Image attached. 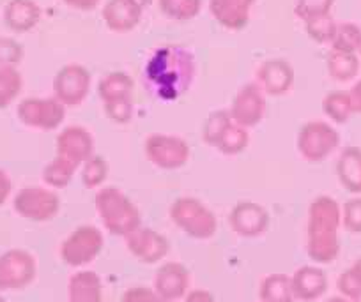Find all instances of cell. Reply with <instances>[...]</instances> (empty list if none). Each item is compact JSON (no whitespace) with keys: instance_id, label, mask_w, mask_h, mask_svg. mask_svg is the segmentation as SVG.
I'll list each match as a JSON object with an SVG mask.
<instances>
[{"instance_id":"6da1fadb","label":"cell","mask_w":361,"mask_h":302,"mask_svg":"<svg viewBox=\"0 0 361 302\" xmlns=\"http://www.w3.org/2000/svg\"><path fill=\"white\" fill-rule=\"evenodd\" d=\"M195 73L197 64L192 51L177 44L161 46L145 64V89L159 101H176L188 92Z\"/></svg>"},{"instance_id":"7a4b0ae2","label":"cell","mask_w":361,"mask_h":302,"mask_svg":"<svg viewBox=\"0 0 361 302\" xmlns=\"http://www.w3.org/2000/svg\"><path fill=\"white\" fill-rule=\"evenodd\" d=\"M342 210L331 196H319L308 209L307 253L314 262L331 263L340 255L338 228Z\"/></svg>"},{"instance_id":"3957f363","label":"cell","mask_w":361,"mask_h":302,"mask_svg":"<svg viewBox=\"0 0 361 302\" xmlns=\"http://www.w3.org/2000/svg\"><path fill=\"white\" fill-rule=\"evenodd\" d=\"M96 209L106 230L119 237H128L140 228V213L133 201L117 187H105L96 196Z\"/></svg>"},{"instance_id":"277c9868","label":"cell","mask_w":361,"mask_h":302,"mask_svg":"<svg viewBox=\"0 0 361 302\" xmlns=\"http://www.w3.org/2000/svg\"><path fill=\"white\" fill-rule=\"evenodd\" d=\"M170 218L180 230L193 239H209L216 232V218L195 198H179L170 207Z\"/></svg>"},{"instance_id":"5b68a950","label":"cell","mask_w":361,"mask_h":302,"mask_svg":"<svg viewBox=\"0 0 361 302\" xmlns=\"http://www.w3.org/2000/svg\"><path fill=\"white\" fill-rule=\"evenodd\" d=\"M103 234L96 227H80L62 242L61 258L69 267H83L90 263L103 249Z\"/></svg>"},{"instance_id":"8992f818","label":"cell","mask_w":361,"mask_h":302,"mask_svg":"<svg viewBox=\"0 0 361 302\" xmlns=\"http://www.w3.org/2000/svg\"><path fill=\"white\" fill-rule=\"evenodd\" d=\"M37 274L36 258L25 249H9L0 255V291L22 290Z\"/></svg>"},{"instance_id":"52a82bcc","label":"cell","mask_w":361,"mask_h":302,"mask_svg":"<svg viewBox=\"0 0 361 302\" xmlns=\"http://www.w3.org/2000/svg\"><path fill=\"white\" fill-rule=\"evenodd\" d=\"M133 82L124 73H110L99 83V94L105 101L106 115L117 122H128L131 117Z\"/></svg>"},{"instance_id":"ba28073f","label":"cell","mask_w":361,"mask_h":302,"mask_svg":"<svg viewBox=\"0 0 361 302\" xmlns=\"http://www.w3.org/2000/svg\"><path fill=\"white\" fill-rule=\"evenodd\" d=\"M16 214L30 221H50L57 216L61 201L59 196L50 189L37 186L23 187L13 200Z\"/></svg>"},{"instance_id":"9c48e42d","label":"cell","mask_w":361,"mask_h":302,"mask_svg":"<svg viewBox=\"0 0 361 302\" xmlns=\"http://www.w3.org/2000/svg\"><path fill=\"white\" fill-rule=\"evenodd\" d=\"M340 144V134L326 122H310L303 126L298 149L307 161H322Z\"/></svg>"},{"instance_id":"30bf717a","label":"cell","mask_w":361,"mask_h":302,"mask_svg":"<svg viewBox=\"0 0 361 302\" xmlns=\"http://www.w3.org/2000/svg\"><path fill=\"white\" fill-rule=\"evenodd\" d=\"M16 113L25 126L50 131L64 120V105L59 99H25Z\"/></svg>"},{"instance_id":"8fae6325","label":"cell","mask_w":361,"mask_h":302,"mask_svg":"<svg viewBox=\"0 0 361 302\" xmlns=\"http://www.w3.org/2000/svg\"><path fill=\"white\" fill-rule=\"evenodd\" d=\"M145 152H147L149 161L166 170L183 166L188 161L190 156L188 144L185 140L176 137H163V134L149 137L147 144H145Z\"/></svg>"},{"instance_id":"7c38bea8","label":"cell","mask_w":361,"mask_h":302,"mask_svg":"<svg viewBox=\"0 0 361 302\" xmlns=\"http://www.w3.org/2000/svg\"><path fill=\"white\" fill-rule=\"evenodd\" d=\"M89 71L82 65H66L64 69L59 71L57 78H55V94L64 106L80 105L89 94Z\"/></svg>"},{"instance_id":"4fadbf2b","label":"cell","mask_w":361,"mask_h":302,"mask_svg":"<svg viewBox=\"0 0 361 302\" xmlns=\"http://www.w3.org/2000/svg\"><path fill=\"white\" fill-rule=\"evenodd\" d=\"M128 249L137 260L144 263H156L165 258L170 244L161 234L151 228H138L126 237Z\"/></svg>"},{"instance_id":"5bb4252c","label":"cell","mask_w":361,"mask_h":302,"mask_svg":"<svg viewBox=\"0 0 361 302\" xmlns=\"http://www.w3.org/2000/svg\"><path fill=\"white\" fill-rule=\"evenodd\" d=\"M228 221H231L232 230L243 237H259L269 227V216L266 209L252 201H245L234 207Z\"/></svg>"},{"instance_id":"9a60e30c","label":"cell","mask_w":361,"mask_h":302,"mask_svg":"<svg viewBox=\"0 0 361 302\" xmlns=\"http://www.w3.org/2000/svg\"><path fill=\"white\" fill-rule=\"evenodd\" d=\"M190 287V272L185 265L169 262L159 267L154 277V290L166 301H177L185 297Z\"/></svg>"},{"instance_id":"2e32d148","label":"cell","mask_w":361,"mask_h":302,"mask_svg":"<svg viewBox=\"0 0 361 302\" xmlns=\"http://www.w3.org/2000/svg\"><path fill=\"white\" fill-rule=\"evenodd\" d=\"M57 158L71 163L76 168L92 154V137L83 127H68L57 140Z\"/></svg>"},{"instance_id":"e0dca14e","label":"cell","mask_w":361,"mask_h":302,"mask_svg":"<svg viewBox=\"0 0 361 302\" xmlns=\"http://www.w3.org/2000/svg\"><path fill=\"white\" fill-rule=\"evenodd\" d=\"M294 298L303 302H314L328 290V276L319 267H301L290 277Z\"/></svg>"},{"instance_id":"ac0fdd59","label":"cell","mask_w":361,"mask_h":302,"mask_svg":"<svg viewBox=\"0 0 361 302\" xmlns=\"http://www.w3.org/2000/svg\"><path fill=\"white\" fill-rule=\"evenodd\" d=\"M264 112H266V103L262 99L260 89L255 85H246L241 92L235 96L234 105H232L231 117L239 126H255L260 122Z\"/></svg>"},{"instance_id":"d6986e66","label":"cell","mask_w":361,"mask_h":302,"mask_svg":"<svg viewBox=\"0 0 361 302\" xmlns=\"http://www.w3.org/2000/svg\"><path fill=\"white\" fill-rule=\"evenodd\" d=\"M103 18L109 29L116 32H128L140 22L142 2L140 0H110L103 9Z\"/></svg>"},{"instance_id":"ffe728a7","label":"cell","mask_w":361,"mask_h":302,"mask_svg":"<svg viewBox=\"0 0 361 302\" xmlns=\"http://www.w3.org/2000/svg\"><path fill=\"white\" fill-rule=\"evenodd\" d=\"M255 0H211V11L218 23L231 30H239L248 23Z\"/></svg>"},{"instance_id":"44dd1931","label":"cell","mask_w":361,"mask_h":302,"mask_svg":"<svg viewBox=\"0 0 361 302\" xmlns=\"http://www.w3.org/2000/svg\"><path fill=\"white\" fill-rule=\"evenodd\" d=\"M41 8L34 0H11L4 9V22L15 32H29L39 23Z\"/></svg>"},{"instance_id":"7402d4cb","label":"cell","mask_w":361,"mask_h":302,"mask_svg":"<svg viewBox=\"0 0 361 302\" xmlns=\"http://www.w3.org/2000/svg\"><path fill=\"white\" fill-rule=\"evenodd\" d=\"M68 295V302H103L102 279L92 270H80L69 279Z\"/></svg>"},{"instance_id":"603a6c76","label":"cell","mask_w":361,"mask_h":302,"mask_svg":"<svg viewBox=\"0 0 361 302\" xmlns=\"http://www.w3.org/2000/svg\"><path fill=\"white\" fill-rule=\"evenodd\" d=\"M259 82L262 85V90L273 94V96H279V94L286 92L293 83V69L283 61H269L260 65Z\"/></svg>"},{"instance_id":"cb8c5ba5","label":"cell","mask_w":361,"mask_h":302,"mask_svg":"<svg viewBox=\"0 0 361 302\" xmlns=\"http://www.w3.org/2000/svg\"><path fill=\"white\" fill-rule=\"evenodd\" d=\"M336 173L345 187L350 193H361V149L357 147H347L342 152L336 165Z\"/></svg>"},{"instance_id":"d4e9b609","label":"cell","mask_w":361,"mask_h":302,"mask_svg":"<svg viewBox=\"0 0 361 302\" xmlns=\"http://www.w3.org/2000/svg\"><path fill=\"white\" fill-rule=\"evenodd\" d=\"M260 301L262 302H294L290 277L286 274H271L260 283Z\"/></svg>"},{"instance_id":"484cf974","label":"cell","mask_w":361,"mask_h":302,"mask_svg":"<svg viewBox=\"0 0 361 302\" xmlns=\"http://www.w3.org/2000/svg\"><path fill=\"white\" fill-rule=\"evenodd\" d=\"M328 71L336 82H349L360 71V61L356 54L333 50L328 57Z\"/></svg>"},{"instance_id":"4316f807","label":"cell","mask_w":361,"mask_h":302,"mask_svg":"<svg viewBox=\"0 0 361 302\" xmlns=\"http://www.w3.org/2000/svg\"><path fill=\"white\" fill-rule=\"evenodd\" d=\"M324 112L335 122L343 124L350 119V115L354 113L353 103H350L349 92H343V90H336L326 96L324 99Z\"/></svg>"},{"instance_id":"83f0119b","label":"cell","mask_w":361,"mask_h":302,"mask_svg":"<svg viewBox=\"0 0 361 302\" xmlns=\"http://www.w3.org/2000/svg\"><path fill=\"white\" fill-rule=\"evenodd\" d=\"M22 75L13 65L0 68V108H8L22 92Z\"/></svg>"},{"instance_id":"f1b7e54d","label":"cell","mask_w":361,"mask_h":302,"mask_svg":"<svg viewBox=\"0 0 361 302\" xmlns=\"http://www.w3.org/2000/svg\"><path fill=\"white\" fill-rule=\"evenodd\" d=\"M331 44L333 50L356 54L361 48V29L354 23H340V25H336Z\"/></svg>"},{"instance_id":"f546056e","label":"cell","mask_w":361,"mask_h":302,"mask_svg":"<svg viewBox=\"0 0 361 302\" xmlns=\"http://www.w3.org/2000/svg\"><path fill=\"white\" fill-rule=\"evenodd\" d=\"M202 0H159V8L173 20H192L199 15Z\"/></svg>"},{"instance_id":"4dcf8cb0","label":"cell","mask_w":361,"mask_h":302,"mask_svg":"<svg viewBox=\"0 0 361 302\" xmlns=\"http://www.w3.org/2000/svg\"><path fill=\"white\" fill-rule=\"evenodd\" d=\"M76 166L71 163L64 161L61 158H55L50 165L44 168L43 179L48 186L51 187H64L68 186L69 180L73 179V173H75Z\"/></svg>"},{"instance_id":"1f68e13d","label":"cell","mask_w":361,"mask_h":302,"mask_svg":"<svg viewBox=\"0 0 361 302\" xmlns=\"http://www.w3.org/2000/svg\"><path fill=\"white\" fill-rule=\"evenodd\" d=\"M246 144H248V133L245 131V127L231 122V126L225 130V133L218 140L216 147L225 154H238L246 147Z\"/></svg>"},{"instance_id":"d6a6232c","label":"cell","mask_w":361,"mask_h":302,"mask_svg":"<svg viewBox=\"0 0 361 302\" xmlns=\"http://www.w3.org/2000/svg\"><path fill=\"white\" fill-rule=\"evenodd\" d=\"M336 287H338L340 294L343 297L361 301V258L356 260L350 269L340 274L338 281H336Z\"/></svg>"},{"instance_id":"836d02e7","label":"cell","mask_w":361,"mask_h":302,"mask_svg":"<svg viewBox=\"0 0 361 302\" xmlns=\"http://www.w3.org/2000/svg\"><path fill=\"white\" fill-rule=\"evenodd\" d=\"M333 2L335 0H298L296 15L307 23L310 20L329 15V9H331Z\"/></svg>"},{"instance_id":"e575fe53","label":"cell","mask_w":361,"mask_h":302,"mask_svg":"<svg viewBox=\"0 0 361 302\" xmlns=\"http://www.w3.org/2000/svg\"><path fill=\"white\" fill-rule=\"evenodd\" d=\"M232 122V117L231 113H225V112H216L207 119L206 127H204V140L206 144L214 145L216 147L218 140H220L221 134L225 133L228 126Z\"/></svg>"},{"instance_id":"d590c367","label":"cell","mask_w":361,"mask_h":302,"mask_svg":"<svg viewBox=\"0 0 361 302\" xmlns=\"http://www.w3.org/2000/svg\"><path fill=\"white\" fill-rule=\"evenodd\" d=\"M106 179V163L105 159L96 156L92 158L90 156L85 161V168L82 172V180L85 184V187L92 189V187H98L103 180Z\"/></svg>"},{"instance_id":"8d00e7d4","label":"cell","mask_w":361,"mask_h":302,"mask_svg":"<svg viewBox=\"0 0 361 302\" xmlns=\"http://www.w3.org/2000/svg\"><path fill=\"white\" fill-rule=\"evenodd\" d=\"M305 25H307V32L310 34L315 41H319V43H331L333 36H335L336 23L329 15L310 20V22H307Z\"/></svg>"},{"instance_id":"74e56055","label":"cell","mask_w":361,"mask_h":302,"mask_svg":"<svg viewBox=\"0 0 361 302\" xmlns=\"http://www.w3.org/2000/svg\"><path fill=\"white\" fill-rule=\"evenodd\" d=\"M343 228L350 234H361V198L345 201L342 210Z\"/></svg>"},{"instance_id":"f35d334b","label":"cell","mask_w":361,"mask_h":302,"mask_svg":"<svg viewBox=\"0 0 361 302\" xmlns=\"http://www.w3.org/2000/svg\"><path fill=\"white\" fill-rule=\"evenodd\" d=\"M22 44L16 43L15 39H9V37H0V68H8V65L15 68L22 61Z\"/></svg>"},{"instance_id":"ab89813d","label":"cell","mask_w":361,"mask_h":302,"mask_svg":"<svg viewBox=\"0 0 361 302\" xmlns=\"http://www.w3.org/2000/svg\"><path fill=\"white\" fill-rule=\"evenodd\" d=\"M123 302H172L163 298L156 290L147 287H133L123 295Z\"/></svg>"},{"instance_id":"60d3db41","label":"cell","mask_w":361,"mask_h":302,"mask_svg":"<svg viewBox=\"0 0 361 302\" xmlns=\"http://www.w3.org/2000/svg\"><path fill=\"white\" fill-rule=\"evenodd\" d=\"M13 189V182L9 179L8 173L4 170H0V206H4L6 201H8L9 194H11Z\"/></svg>"},{"instance_id":"b9f144b4","label":"cell","mask_w":361,"mask_h":302,"mask_svg":"<svg viewBox=\"0 0 361 302\" xmlns=\"http://www.w3.org/2000/svg\"><path fill=\"white\" fill-rule=\"evenodd\" d=\"M185 302H214V298L207 290H193L186 295Z\"/></svg>"},{"instance_id":"7bdbcfd3","label":"cell","mask_w":361,"mask_h":302,"mask_svg":"<svg viewBox=\"0 0 361 302\" xmlns=\"http://www.w3.org/2000/svg\"><path fill=\"white\" fill-rule=\"evenodd\" d=\"M350 103H353L354 113H361V80L350 89Z\"/></svg>"},{"instance_id":"ee69618b","label":"cell","mask_w":361,"mask_h":302,"mask_svg":"<svg viewBox=\"0 0 361 302\" xmlns=\"http://www.w3.org/2000/svg\"><path fill=\"white\" fill-rule=\"evenodd\" d=\"M66 4L71 6L75 9H82V11H89V9H94L98 6L99 0H64Z\"/></svg>"},{"instance_id":"f6af8a7d","label":"cell","mask_w":361,"mask_h":302,"mask_svg":"<svg viewBox=\"0 0 361 302\" xmlns=\"http://www.w3.org/2000/svg\"><path fill=\"white\" fill-rule=\"evenodd\" d=\"M326 302H361V301H356V298H349V297H331Z\"/></svg>"},{"instance_id":"bcb514c9","label":"cell","mask_w":361,"mask_h":302,"mask_svg":"<svg viewBox=\"0 0 361 302\" xmlns=\"http://www.w3.org/2000/svg\"><path fill=\"white\" fill-rule=\"evenodd\" d=\"M0 302H6V301H4V298H2V297H0Z\"/></svg>"},{"instance_id":"7dc6e473","label":"cell","mask_w":361,"mask_h":302,"mask_svg":"<svg viewBox=\"0 0 361 302\" xmlns=\"http://www.w3.org/2000/svg\"><path fill=\"white\" fill-rule=\"evenodd\" d=\"M360 54H361V48H360Z\"/></svg>"},{"instance_id":"c3c4849f","label":"cell","mask_w":361,"mask_h":302,"mask_svg":"<svg viewBox=\"0 0 361 302\" xmlns=\"http://www.w3.org/2000/svg\"><path fill=\"white\" fill-rule=\"evenodd\" d=\"M260 302H262V301H260Z\"/></svg>"}]
</instances>
